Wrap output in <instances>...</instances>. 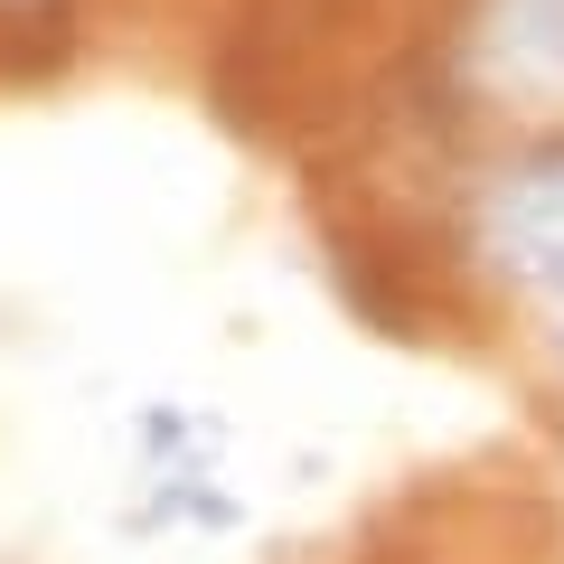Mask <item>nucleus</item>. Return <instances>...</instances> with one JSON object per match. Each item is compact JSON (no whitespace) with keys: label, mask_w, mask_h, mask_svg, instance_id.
Here are the masks:
<instances>
[{"label":"nucleus","mask_w":564,"mask_h":564,"mask_svg":"<svg viewBox=\"0 0 564 564\" xmlns=\"http://www.w3.org/2000/svg\"><path fill=\"white\" fill-rule=\"evenodd\" d=\"M480 254L508 292H527L564 321V141L518 151L480 188Z\"/></svg>","instance_id":"nucleus-1"},{"label":"nucleus","mask_w":564,"mask_h":564,"mask_svg":"<svg viewBox=\"0 0 564 564\" xmlns=\"http://www.w3.org/2000/svg\"><path fill=\"white\" fill-rule=\"evenodd\" d=\"M470 76L508 113H564V0H470Z\"/></svg>","instance_id":"nucleus-2"}]
</instances>
